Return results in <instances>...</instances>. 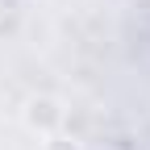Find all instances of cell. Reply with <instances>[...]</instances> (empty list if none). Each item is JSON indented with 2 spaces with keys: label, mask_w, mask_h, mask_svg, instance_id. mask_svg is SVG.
Here are the masks:
<instances>
[{
  "label": "cell",
  "mask_w": 150,
  "mask_h": 150,
  "mask_svg": "<svg viewBox=\"0 0 150 150\" xmlns=\"http://www.w3.org/2000/svg\"><path fill=\"white\" fill-rule=\"evenodd\" d=\"M21 125L38 138H50L67 125V104L59 96H50V92H33L25 100V108H21Z\"/></svg>",
  "instance_id": "obj_1"
},
{
  "label": "cell",
  "mask_w": 150,
  "mask_h": 150,
  "mask_svg": "<svg viewBox=\"0 0 150 150\" xmlns=\"http://www.w3.org/2000/svg\"><path fill=\"white\" fill-rule=\"evenodd\" d=\"M42 150H83V142L75 138V134H50V138H42Z\"/></svg>",
  "instance_id": "obj_2"
}]
</instances>
